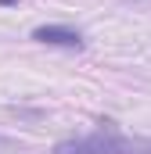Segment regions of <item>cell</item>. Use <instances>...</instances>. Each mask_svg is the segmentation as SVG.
Masks as SVG:
<instances>
[{
	"label": "cell",
	"instance_id": "cell-1",
	"mask_svg": "<svg viewBox=\"0 0 151 154\" xmlns=\"http://www.w3.org/2000/svg\"><path fill=\"white\" fill-rule=\"evenodd\" d=\"M137 136H122L115 129H97L90 136H72L61 140L50 154H133L137 151Z\"/></svg>",
	"mask_w": 151,
	"mask_h": 154
},
{
	"label": "cell",
	"instance_id": "cell-2",
	"mask_svg": "<svg viewBox=\"0 0 151 154\" xmlns=\"http://www.w3.org/2000/svg\"><path fill=\"white\" fill-rule=\"evenodd\" d=\"M36 43H47V47H69V50H79L83 47V32L79 29H69V25H40L33 32Z\"/></svg>",
	"mask_w": 151,
	"mask_h": 154
},
{
	"label": "cell",
	"instance_id": "cell-3",
	"mask_svg": "<svg viewBox=\"0 0 151 154\" xmlns=\"http://www.w3.org/2000/svg\"><path fill=\"white\" fill-rule=\"evenodd\" d=\"M11 147H14V143H11L7 136H0V151H11Z\"/></svg>",
	"mask_w": 151,
	"mask_h": 154
},
{
	"label": "cell",
	"instance_id": "cell-4",
	"mask_svg": "<svg viewBox=\"0 0 151 154\" xmlns=\"http://www.w3.org/2000/svg\"><path fill=\"white\" fill-rule=\"evenodd\" d=\"M133 4H137V7H144V0H133Z\"/></svg>",
	"mask_w": 151,
	"mask_h": 154
}]
</instances>
